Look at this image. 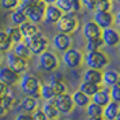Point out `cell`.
Listing matches in <instances>:
<instances>
[{
  "label": "cell",
  "instance_id": "3",
  "mask_svg": "<svg viewBox=\"0 0 120 120\" xmlns=\"http://www.w3.org/2000/svg\"><path fill=\"white\" fill-rule=\"evenodd\" d=\"M27 43L28 49L31 51L33 55H39L41 53H43L45 50H47L49 47V39L46 37V34L43 31L39 30L38 33H35L33 37H30L27 39H23Z\"/></svg>",
  "mask_w": 120,
  "mask_h": 120
},
{
  "label": "cell",
  "instance_id": "24",
  "mask_svg": "<svg viewBox=\"0 0 120 120\" xmlns=\"http://www.w3.org/2000/svg\"><path fill=\"white\" fill-rule=\"evenodd\" d=\"M119 76H120V73L117 70H115V69H107V70L103 71V82L101 84H103L104 86L111 88L112 85L116 84Z\"/></svg>",
  "mask_w": 120,
  "mask_h": 120
},
{
  "label": "cell",
  "instance_id": "35",
  "mask_svg": "<svg viewBox=\"0 0 120 120\" xmlns=\"http://www.w3.org/2000/svg\"><path fill=\"white\" fill-rule=\"evenodd\" d=\"M112 10V0H97L94 11H111Z\"/></svg>",
  "mask_w": 120,
  "mask_h": 120
},
{
  "label": "cell",
  "instance_id": "6",
  "mask_svg": "<svg viewBox=\"0 0 120 120\" xmlns=\"http://www.w3.org/2000/svg\"><path fill=\"white\" fill-rule=\"evenodd\" d=\"M38 66L41 70L51 73V71L58 69V66H60V57L55 54L54 51L45 50L43 53H41L38 55Z\"/></svg>",
  "mask_w": 120,
  "mask_h": 120
},
{
  "label": "cell",
  "instance_id": "14",
  "mask_svg": "<svg viewBox=\"0 0 120 120\" xmlns=\"http://www.w3.org/2000/svg\"><path fill=\"white\" fill-rule=\"evenodd\" d=\"M20 74L15 73L14 70H11L8 66H1L0 68V81L3 82L7 86H14L19 82Z\"/></svg>",
  "mask_w": 120,
  "mask_h": 120
},
{
  "label": "cell",
  "instance_id": "50",
  "mask_svg": "<svg viewBox=\"0 0 120 120\" xmlns=\"http://www.w3.org/2000/svg\"><path fill=\"white\" fill-rule=\"evenodd\" d=\"M1 61H3V53L0 51V64H1Z\"/></svg>",
  "mask_w": 120,
  "mask_h": 120
},
{
  "label": "cell",
  "instance_id": "32",
  "mask_svg": "<svg viewBox=\"0 0 120 120\" xmlns=\"http://www.w3.org/2000/svg\"><path fill=\"white\" fill-rule=\"evenodd\" d=\"M104 46L103 39L97 38V39H92V41H86L85 43V51H94V50H100Z\"/></svg>",
  "mask_w": 120,
  "mask_h": 120
},
{
  "label": "cell",
  "instance_id": "56",
  "mask_svg": "<svg viewBox=\"0 0 120 120\" xmlns=\"http://www.w3.org/2000/svg\"><path fill=\"white\" fill-rule=\"evenodd\" d=\"M119 33H120V30H119Z\"/></svg>",
  "mask_w": 120,
  "mask_h": 120
},
{
  "label": "cell",
  "instance_id": "46",
  "mask_svg": "<svg viewBox=\"0 0 120 120\" xmlns=\"http://www.w3.org/2000/svg\"><path fill=\"white\" fill-rule=\"evenodd\" d=\"M6 109L3 108V105H1V104H0V117H1V116H4V115H6Z\"/></svg>",
  "mask_w": 120,
  "mask_h": 120
},
{
  "label": "cell",
  "instance_id": "8",
  "mask_svg": "<svg viewBox=\"0 0 120 120\" xmlns=\"http://www.w3.org/2000/svg\"><path fill=\"white\" fill-rule=\"evenodd\" d=\"M6 62H7V66H8L11 70H14L15 73H18V74H23V73H26L27 69H28V60H24V58L18 57L12 50L7 51Z\"/></svg>",
  "mask_w": 120,
  "mask_h": 120
},
{
  "label": "cell",
  "instance_id": "9",
  "mask_svg": "<svg viewBox=\"0 0 120 120\" xmlns=\"http://www.w3.org/2000/svg\"><path fill=\"white\" fill-rule=\"evenodd\" d=\"M54 104L57 109L60 111V113H71L73 109L76 108L74 107V103H73V98H71V94L68 92L60 93L54 97Z\"/></svg>",
  "mask_w": 120,
  "mask_h": 120
},
{
  "label": "cell",
  "instance_id": "44",
  "mask_svg": "<svg viewBox=\"0 0 120 120\" xmlns=\"http://www.w3.org/2000/svg\"><path fill=\"white\" fill-rule=\"evenodd\" d=\"M115 24H116L117 28L120 30V10L116 12V15H115Z\"/></svg>",
  "mask_w": 120,
  "mask_h": 120
},
{
  "label": "cell",
  "instance_id": "42",
  "mask_svg": "<svg viewBox=\"0 0 120 120\" xmlns=\"http://www.w3.org/2000/svg\"><path fill=\"white\" fill-rule=\"evenodd\" d=\"M7 89H8V86H7V85H4L3 82L0 81V97H3V96L6 94Z\"/></svg>",
  "mask_w": 120,
  "mask_h": 120
},
{
  "label": "cell",
  "instance_id": "34",
  "mask_svg": "<svg viewBox=\"0 0 120 120\" xmlns=\"http://www.w3.org/2000/svg\"><path fill=\"white\" fill-rule=\"evenodd\" d=\"M20 0H0V8L6 11H12L19 6Z\"/></svg>",
  "mask_w": 120,
  "mask_h": 120
},
{
  "label": "cell",
  "instance_id": "53",
  "mask_svg": "<svg viewBox=\"0 0 120 120\" xmlns=\"http://www.w3.org/2000/svg\"><path fill=\"white\" fill-rule=\"evenodd\" d=\"M113 1H117V3H120V0H113Z\"/></svg>",
  "mask_w": 120,
  "mask_h": 120
},
{
  "label": "cell",
  "instance_id": "51",
  "mask_svg": "<svg viewBox=\"0 0 120 120\" xmlns=\"http://www.w3.org/2000/svg\"><path fill=\"white\" fill-rule=\"evenodd\" d=\"M116 85H119L120 86V76H119V78H117V81H116Z\"/></svg>",
  "mask_w": 120,
  "mask_h": 120
},
{
  "label": "cell",
  "instance_id": "36",
  "mask_svg": "<svg viewBox=\"0 0 120 120\" xmlns=\"http://www.w3.org/2000/svg\"><path fill=\"white\" fill-rule=\"evenodd\" d=\"M109 96H111V100L115 101V103L120 104V86L119 85H112L109 88Z\"/></svg>",
  "mask_w": 120,
  "mask_h": 120
},
{
  "label": "cell",
  "instance_id": "27",
  "mask_svg": "<svg viewBox=\"0 0 120 120\" xmlns=\"http://www.w3.org/2000/svg\"><path fill=\"white\" fill-rule=\"evenodd\" d=\"M4 31H6L7 35L10 37L12 45H15V43H18V42L23 41V37H22V34H20V31H19V27H18V26H14V24H12V26H8Z\"/></svg>",
  "mask_w": 120,
  "mask_h": 120
},
{
  "label": "cell",
  "instance_id": "18",
  "mask_svg": "<svg viewBox=\"0 0 120 120\" xmlns=\"http://www.w3.org/2000/svg\"><path fill=\"white\" fill-rule=\"evenodd\" d=\"M82 81H88V82H92V84L101 85V82H103V70L88 68L86 70L82 73Z\"/></svg>",
  "mask_w": 120,
  "mask_h": 120
},
{
  "label": "cell",
  "instance_id": "20",
  "mask_svg": "<svg viewBox=\"0 0 120 120\" xmlns=\"http://www.w3.org/2000/svg\"><path fill=\"white\" fill-rule=\"evenodd\" d=\"M120 111V104L115 103V101H109L105 107H103V119L105 120H115L116 115Z\"/></svg>",
  "mask_w": 120,
  "mask_h": 120
},
{
  "label": "cell",
  "instance_id": "28",
  "mask_svg": "<svg viewBox=\"0 0 120 120\" xmlns=\"http://www.w3.org/2000/svg\"><path fill=\"white\" fill-rule=\"evenodd\" d=\"M85 109H86L88 117H100V116H103V107H100L98 104L93 103V101L88 104Z\"/></svg>",
  "mask_w": 120,
  "mask_h": 120
},
{
  "label": "cell",
  "instance_id": "2",
  "mask_svg": "<svg viewBox=\"0 0 120 120\" xmlns=\"http://www.w3.org/2000/svg\"><path fill=\"white\" fill-rule=\"evenodd\" d=\"M84 64L88 68L92 69H98L103 70L105 69L109 64V57L107 53H104L103 50H94V51H86L84 54Z\"/></svg>",
  "mask_w": 120,
  "mask_h": 120
},
{
  "label": "cell",
  "instance_id": "29",
  "mask_svg": "<svg viewBox=\"0 0 120 120\" xmlns=\"http://www.w3.org/2000/svg\"><path fill=\"white\" fill-rule=\"evenodd\" d=\"M12 49V42L10 37L7 35L6 31L0 30V51L1 53H7Z\"/></svg>",
  "mask_w": 120,
  "mask_h": 120
},
{
  "label": "cell",
  "instance_id": "13",
  "mask_svg": "<svg viewBox=\"0 0 120 120\" xmlns=\"http://www.w3.org/2000/svg\"><path fill=\"white\" fill-rule=\"evenodd\" d=\"M82 37L85 41H92V39L101 38V28L97 26V23L93 20H88L82 26Z\"/></svg>",
  "mask_w": 120,
  "mask_h": 120
},
{
  "label": "cell",
  "instance_id": "52",
  "mask_svg": "<svg viewBox=\"0 0 120 120\" xmlns=\"http://www.w3.org/2000/svg\"><path fill=\"white\" fill-rule=\"evenodd\" d=\"M47 120H60L58 117H55V119H47Z\"/></svg>",
  "mask_w": 120,
  "mask_h": 120
},
{
  "label": "cell",
  "instance_id": "48",
  "mask_svg": "<svg viewBox=\"0 0 120 120\" xmlns=\"http://www.w3.org/2000/svg\"><path fill=\"white\" fill-rule=\"evenodd\" d=\"M115 120H120V111H119V113L116 115V117H115Z\"/></svg>",
  "mask_w": 120,
  "mask_h": 120
},
{
  "label": "cell",
  "instance_id": "47",
  "mask_svg": "<svg viewBox=\"0 0 120 120\" xmlns=\"http://www.w3.org/2000/svg\"><path fill=\"white\" fill-rule=\"evenodd\" d=\"M88 120H103V116H100V117H88Z\"/></svg>",
  "mask_w": 120,
  "mask_h": 120
},
{
  "label": "cell",
  "instance_id": "12",
  "mask_svg": "<svg viewBox=\"0 0 120 120\" xmlns=\"http://www.w3.org/2000/svg\"><path fill=\"white\" fill-rule=\"evenodd\" d=\"M93 22L97 23L101 30L115 26V15L111 11H94L93 12Z\"/></svg>",
  "mask_w": 120,
  "mask_h": 120
},
{
  "label": "cell",
  "instance_id": "33",
  "mask_svg": "<svg viewBox=\"0 0 120 120\" xmlns=\"http://www.w3.org/2000/svg\"><path fill=\"white\" fill-rule=\"evenodd\" d=\"M55 6L58 7L64 14H73L71 12V0H57Z\"/></svg>",
  "mask_w": 120,
  "mask_h": 120
},
{
  "label": "cell",
  "instance_id": "17",
  "mask_svg": "<svg viewBox=\"0 0 120 120\" xmlns=\"http://www.w3.org/2000/svg\"><path fill=\"white\" fill-rule=\"evenodd\" d=\"M90 101L98 104L100 107H105L107 104L111 101V96H109V88L108 86H100L97 92L90 97Z\"/></svg>",
  "mask_w": 120,
  "mask_h": 120
},
{
  "label": "cell",
  "instance_id": "10",
  "mask_svg": "<svg viewBox=\"0 0 120 120\" xmlns=\"http://www.w3.org/2000/svg\"><path fill=\"white\" fill-rule=\"evenodd\" d=\"M101 39L104 46L107 47H116L120 43V33L119 28H115L113 26L101 30Z\"/></svg>",
  "mask_w": 120,
  "mask_h": 120
},
{
  "label": "cell",
  "instance_id": "5",
  "mask_svg": "<svg viewBox=\"0 0 120 120\" xmlns=\"http://www.w3.org/2000/svg\"><path fill=\"white\" fill-rule=\"evenodd\" d=\"M18 7L26 14L27 20H30V22H33V23H37V24H39L41 22H43L45 7H46L45 3L39 1V3L33 4V6H26V4H23V3H19Z\"/></svg>",
  "mask_w": 120,
  "mask_h": 120
},
{
  "label": "cell",
  "instance_id": "22",
  "mask_svg": "<svg viewBox=\"0 0 120 120\" xmlns=\"http://www.w3.org/2000/svg\"><path fill=\"white\" fill-rule=\"evenodd\" d=\"M41 109L45 112L47 119H55V117H60V115H61L60 111L57 109V107H55V104H54V98L53 100H46L42 104V108Z\"/></svg>",
  "mask_w": 120,
  "mask_h": 120
},
{
  "label": "cell",
  "instance_id": "40",
  "mask_svg": "<svg viewBox=\"0 0 120 120\" xmlns=\"http://www.w3.org/2000/svg\"><path fill=\"white\" fill-rule=\"evenodd\" d=\"M50 80H57V81H64V74L58 70L51 71V76H50Z\"/></svg>",
  "mask_w": 120,
  "mask_h": 120
},
{
  "label": "cell",
  "instance_id": "23",
  "mask_svg": "<svg viewBox=\"0 0 120 120\" xmlns=\"http://www.w3.org/2000/svg\"><path fill=\"white\" fill-rule=\"evenodd\" d=\"M71 98H73L74 107H78V108H85L88 104L90 103V97L85 93H82L80 89H77L71 93Z\"/></svg>",
  "mask_w": 120,
  "mask_h": 120
},
{
  "label": "cell",
  "instance_id": "16",
  "mask_svg": "<svg viewBox=\"0 0 120 120\" xmlns=\"http://www.w3.org/2000/svg\"><path fill=\"white\" fill-rule=\"evenodd\" d=\"M39 101L38 97H33V96H24L22 100H19V105L18 108L20 109L22 112H26V113H31L35 109L38 108Z\"/></svg>",
  "mask_w": 120,
  "mask_h": 120
},
{
  "label": "cell",
  "instance_id": "15",
  "mask_svg": "<svg viewBox=\"0 0 120 120\" xmlns=\"http://www.w3.org/2000/svg\"><path fill=\"white\" fill-rule=\"evenodd\" d=\"M64 12L61 11L55 4H47L45 7V18L43 22L49 23V24H55L60 20V18L62 16Z\"/></svg>",
  "mask_w": 120,
  "mask_h": 120
},
{
  "label": "cell",
  "instance_id": "45",
  "mask_svg": "<svg viewBox=\"0 0 120 120\" xmlns=\"http://www.w3.org/2000/svg\"><path fill=\"white\" fill-rule=\"evenodd\" d=\"M41 1L45 3V4L47 6V4H55V1H57V0H41Z\"/></svg>",
  "mask_w": 120,
  "mask_h": 120
},
{
  "label": "cell",
  "instance_id": "1",
  "mask_svg": "<svg viewBox=\"0 0 120 120\" xmlns=\"http://www.w3.org/2000/svg\"><path fill=\"white\" fill-rule=\"evenodd\" d=\"M19 88L24 93V96H33V97H39V89L42 82L38 77L33 73H23L19 78Z\"/></svg>",
  "mask_w": 120,
  "mask_h": 120
},
{
  "label": "cell",
  "instance_id": "19",
  "mask_svg": "<svg viewBox=\"0 0 120 120\" xmlns=\"http://www.w3.org/2000/svg\"><path fill=\"white\" fill-rule=\"evenodd\" d=\"M18 27H19V31H20V34H22L23 39L30 38V37H33L35 33H38V31H39L38 24H37V23L30 22V20L23 22L22 24H19Z\"/></svg>",
  "mask_w": 120,
  "mask_h": 120
},
{
  "label": "cell",
  "instance_id": "26",
  "mask_svg": "<svg viewBox=\"0 0 120 120\" xmlns=\"http://www.w3.org/2000/svg\"><path fill=\"white\" fill-rule=\"evenodd\" d=\"M10 19H11V22H12L14 26H19V24H22L23 22L27 20V16H26V14H24L19 7H16L15 10H12L11 11Z\"/></svg>",
  "mask_w": 120,
  "mask_h": 120
},
{
  "label": "cell",
  "instance_id": "21",
  "mask_svg": "<svg viewBox=\"0 0 120 120\" xmlns=\"http://www.w3.org/2000/svg\"><path fill=\"white\" fill-rule=\"evenodd\" d=\"M12 51L18 55V57H20V58H24V60H30L33 54H31V51L28 49L27 43L24 42V41H20V42H18V43L12 45Z\"/></svg>",
  "mask_w": 120,
  "mask_h": 120
},
{
  "label": "cell",
  "instance_id": "11",
  "mask_svg": "<svg viewBox=\"0 0 120 120\" xmlns=\"http://www.w3.org/2000/svg\"><path fill=\"white\" fill-rule=\"evenodd\" d=\"M51 45L54 50L60 51V53H64L65 50L70 49L73 46V38H71L70 34H64V33H58L53 37V41H51Z\"/></svg>",
  "mask_w": 120,
  "mask_h": 120
},
{
  "label": "cell",
  "instance_id": "54",
  "mask_svg": "<svg viewBox=\"0 0 120 120\" xmlns=\"http://www.w3.org/2000/svg\"><path fill=\"white\" fill-rule=\"evenodd\" d=\"M0 30H1V26H0Z\"/></svg>",
  "mask_w": 120,
  "mask_h": 120
},
{
  "label": "cell",
  "instance_id": "43",
  "mask_svg": "<svg viewBox=\"0 0 120 120\" xmlns=\"http://www.w3.org/2000/svg\"><path fill=\"white\" fill-rule=\"evenodd\" d=\"M39 1H41V0H20V3L26 4V6H33V4H37Z\"/></svg>",
  "mask_w": 120,
  "mask_h": 120
},
{
  "label": "cell",
  "instance_id": "25",
  "mask_svg": "<svg viewBox=\"0 0 120 120\" xmlns=\"http://www.w3.org/2000/svg\"><path fill=\"white\" fill-rule=\"evenodd\" d=\"M101 85H97V84H92V82H88V81H82L80 85H78V89L81 90L82 93H85L88 94L89 97H92L94 93L97 92L98 89H100Z\"/></svg>",
  "mask_w": 120,
  "mask_h": 120
},
{
  "label": "cell",
  "instance_id": "7",
  "mask_svg": "<svg viewBox=\"0 0 120 120\" xmlns=\"http://www.w3.org/2000/svg\"><path fill=\"white\" fill-rule=\"evenodd\" d=\"M58 33L64 34H73L77 31L78 28V20L74 16V14H62V16L60 18V20L55 23Z\"/></svg>",
  "mask_w": 120,
  "mask_h": 120
},
{
  "label": "cell",
  "instance_id": "31",
  "mask_svg": "<svg viewBox=\"0 0 120 120\" xmlns=\"http://www.w3.org/2000/svg\"><path fill=\"white\" fill-rule=\"evenodd\" d=\"M50 86L51 89L54 90L55 96L57 94H60V93H64V92H68V86H66V84L64 81H57V80H50Z\"/></svg>",
  "mask_w": 120,
  "mask_h": 120
},
{
  "label": "cell",
  "instance_id": "4",
  "mask_svg": "<svg viewBox=\"0 0 120 120\" xmlns=\"http://www.w3.org/2000/svg\"><path fill=\"white\" fill-rule=\"evenodd\" d=\"M61 61L66 68L74 70V69H78L84 64V54H82V51L80 49H76V47L71 46L70 49L65 50L62 53Z\"/></svg>",
  "mask_w": 120,
  "mask_h": 120
},
{
  "label": "cell",
  "instance_id": "55",
  "mask_svg": "<svg viewBox=\"0 0 120 120\" xmlns=\"http://www.w3.org/2000/svg\"><path fill=\"white\" fill-rule=\"evenodd\" d=\"M66 120H70V119H66Z\"/></svg>",
  "mask_w": 120,
  "mask_h": 120
},
{
  "label": "cell",
  "instance_id": "49",
  "mask_svg": "<svg viewBox=\"0 0 120 120\" xmlns=\"http://www.w3.org/2000/svg\"><path fill=\"white\" fill-rule=\"evenodd\" d=\"M116 47H117V54H119V57H120V43L117 45V46H116Z\"/></svg>",
  "mask_w": 120,
  "mask_h": 120
},
{
  "label": "cell",
  "instance_id": "38",
  "mask_svg": "<svg viewBox=\"0 0 120 120\" xmlns=\"http://www.w3.org/2000/svg\"><path fill=\"white\" fill-rule=\"evenodd\" d=\"M31 117H33V120H47L45 112L41 108H37L34 112H31Z\"/></svg>",
  "mask_w": 120,
  "mask_h": 120
},
{
  "label": "cell",
  "instance_id": "41",
  "mask_svg": "<svg viewBox=\"0 0 120 120\" xmlns=\"http://www.w3.org/2000/svg\"><path fill=\"white\" fill-rule=\"evenodd\" d=\"M15 120H33V117H31V113L22 112V113H19L16 117H15Z\"/></svg>",
  "mask_w": 120,
  "mask_h": 120
},
{
  "label": "cell",
  "instance_id": "37",
  "mask_svg": "<svg viewBox=\"0 0 120 120\" xmlns=\"http://www.w3.org/2000/svg\"><path fill=\"white\" fill-rule=\"evenodd\" d=\"M96 3H97V0H81L82 8H85L86 11H94Z\"/></svg>",
  "mask_w": 120,
  "mask_h": 120
},
{
  "label": "cell",
  "instance_id": "30",
  "mask_svg": "<svg viewBox=\"0 0 120 120\" xmlns=\"http://www.w3.org/2000/svg\"><path fill=\"white\" fill-rule=\"evenodd\" d=\"M39 97L43 98L45 101H46V100H53V98L55 97V93H54V90L51 89L50 84H42V85H41Z\"/></svg>",
  "mask_w": 120,
  "mask_h": 120
},
{
  "label": "cell",
  "instance_id": "57",
  "mask_svg": "<svg viewBox=\"0 0 120 120\" xmlns=\"http://www.w3.org/2000/svg\"><path fill=\"white\" fill-rule=\"evenodd\" d=\"M103 120H105V119H103Z\"/></svg>",
  "mask_w": 120,
  "mask_h": 120
},
{
  "label": "cell",
  "instance_id": "39",
  "mask_svg": "<svg viewBox=\"0 0 120 120\" xmlns=\"http://www.w3.org/2000/svg\"><path fill=\"white\" fill-rule=\"evenodd\" d=\"M82 10L81 6V0H71V12L73 14H77Z\"/></svg>",
  "mask_w": 120,
  "mask_h": 120
}]
</instances>
